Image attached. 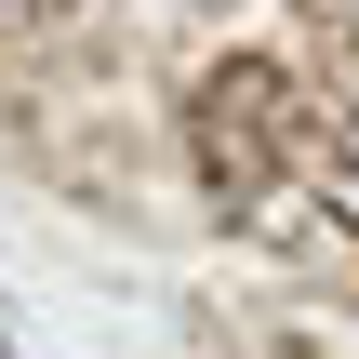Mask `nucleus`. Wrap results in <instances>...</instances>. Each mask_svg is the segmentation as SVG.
Instances as JSON below:
<instances>
[{
	"mask_svg": "<svg viewBox=\"0 0 359 359\" xmlns=\"http://www.w3.org/2000/svg\"><path fill=\"white\" fill-rule=\"evenodd\" d=\"M293 80L280 67H213L200 80V173H213V200H240V213H266L280 200V173H293Z\"/></svg>",
	"mask_w": 359,
	"mask_h": 359,
	"instance_id": "obj_1",
	"label": "nucleus"
},
{
	"mask_svg": "<svg viewBox=\"0 0 359 359\" xmlns=\"http://www.w3.org/2000/svg\"><path fill=\"white\" fill-rule=\"evenodd\" d=\"M320 133H333V160L359 173V40L333 53V80H320Z\"/></svg>",
	"mask_w": 359,
	"mask_h": 359,
	"instance_id": "obj_2",
	"label": "nucleus"
},
{
	"mask_svg": "<svg viewBox=\"0 0 359 359\" xmlns=\"http://www.w3.org/2000/svg\"><path fill=\"white\" fill-rule=\"evenodd\" d=\"M80 0H0V40H27V27H67Z\"/></svg>",
	"mask_w": 359,
	"mask_h": 359,
	"instance_id": "obj_3",
	"label": "nucleus"
},
{
	"mask_svg": "<svg viewBox=\"0 0 359 359\" xmlns=\"http://www.w3.org/2000/svg\"><path fill=\"white\" fill-rule=\"evenodd\" d=\"M333 13H346V40H359V0H333Z\"/></svg>",
	"mask_w": 359,
	"mask_h": 359,
	"instance_id": "obj_4",
	"label": "nucleus"
}]
</instances>
